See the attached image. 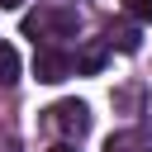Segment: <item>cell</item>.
<instances>
[{"mask_svg":"<svg viewBox=\"0 0 152 152\" xmlns=\"http://www.w3.org/2000/svg\"><path fill=\"white\" fill-rule=\"evenodd\" d=\"M33 76L48 81V86H57V81L71 76V57L57 52V48H38V57H33Z\"/></svg>","mask_w":152,"mask_h":152,"instance_id":"3","label":"cell"},{"mask_svg":"<svg viewBox=\"0 0 152 152\" xmlns=\"http://www.w3.org/2000/svg\"><path fill=\"white\" fill-rule=\"evenodd\" d=\"M138 28L133 24H109V48H119V52H138Z\"/></svg>","mask_w":152,"mask_h":152,"instance_id":"4","label":"cell"},{"mask_svg":"<svg viewBox=\"0 0 152 152\" xmlns=\"http://www.w3.org/2000/svg\"><path fill=\"white\" fill-rule=\"evenodd\" d=\"M128 147H133V133H119V138H109L104 152H128Z\"/></svg>","mask_w":152,"mask_h":152,"instance_id":"8","label":"cell"},{"mask_svg":"<svg viewBox=\"0 0 152 152\" xmlns=\"http://www.w3.org/2000/svg\"><path fill=\"white\" fill-rule=\"evenodd\" d=\"M19 5H24V0H0V10H19Z\"/></svg>","mask_w":152,"mask_h":152,"instance_id":"10","label":"cell"},{"mask_svg":"<svg viewBox=\"0 0 152 152\" xmlns=\"http://www.w3.org/2000/svg\"><path fill=\"white\" fill-rule=\"evenodd\" d=\"M104 66V48H86L81 57H76V71H86V76H95Z\"/></svg>","mask_w":152,"mask_h":152,"instance_id":"6","label":"cell"},{"mask_svg":"<svg viewBox=\"0 0 152 152\" xmlns=\"http://www.w3.org/2000/svg\"><path fill=\"white\" fill-rule=\"evenodd\" d=\"M14 81H19V52L0 43V86H14Z\"/></svg>","mask_w":152,"mask_h":152,"instance_id":"5","label":"cell"},{"mask_svg":"<svg viewBox=\"0 0 152 152\" xmlns=\"http://www.w3.org/2000/svg\"><path fill=\"white\" fill-rule=\"evenodd\" d=\"M48 128L62 133L66 142L86 138V133H90V104H86V100H57V104L48 109Z\"/></svg>","mask_w":152,"mask_h":152,"instance_id":"1","label":"cell"},{"mask_svg":"<svg viewBox=\"0 0 152 152\" xmlns=\"http://www.w3.org/2000/svg\"><path fill=\"white\" fill-rule=\"evenodd\" d=\"M128 14L142 19V24H152V0H128Z\"/></svg>","mask_w":152,"mask_h":152,"instance_id":"7","label":"cell"},{"mask_svg":"<svg viewBox=\"0 0 152 152\" xmlns=\"http://www.w3.org/2000/svg\"><path fill=\"white\" fill-rule=\"evenodd\" d=\"M48 152H76V142H57V147H48Z\"/></svg>","mask_w":152,"mask_h":152,"instance_id":"9","label":"cell"},{"mask_svg":"<svg viewBox=\"0 0 152 152\" xmlns=\"http://www.w3.org/2000/svg\"><path fill=\"white\" fill-rule=\"evenodd\" d=\"M24 33L38 43V38H71L76 33V14L71 10H38L24 19Z\"/></svg>","mask_w":152,"mask_h":152,"instance_id":"2","label":"cell"}]
</instances>
